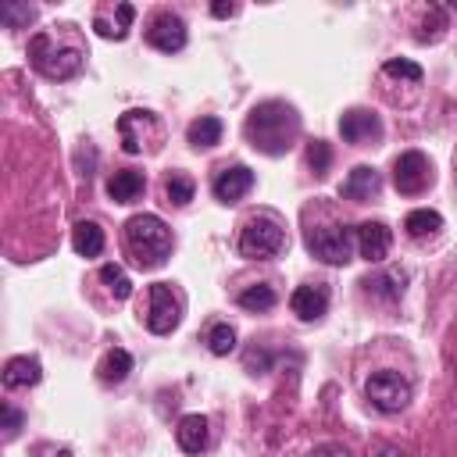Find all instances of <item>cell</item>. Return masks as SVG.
<instances>
[{"label":"cell","mask_w":457,"mask_h":457,"mask_svg":"<svg viewBox=\"0 0 457 457\" xmlns=\"http://www.w3.org/2000/svg\"><path fill=\"white\" fill-rule=\"evenodd\" d=\"M243 136L246 143L257 150V154H268V157H282L293 150L296 136H300V114L293 104L286 100H264L257 104L246 121H243Z\"/></svg>","instance_id":"1"},{"label":"cell","mask_w":457,"mask_h":457,"mask_svg":"<svg viewBox=\"0 0 457 457\" xmlns=\"http://www.w3.org/2000/svg\"><path fill=\"white\" fill-rule=\"evenodd\" d=\"M125 246L139 268H161L171 253V228L157 214H132L125 221Z\"/></svg>","instance_id":"2"},{"label":"cell","mask_w":457,"mask_h":457,"mask_svg":"<svg viewBox=\"0 0 457 457\" xmlns=\"http://www.w3.org/2000/svg\"><path fill=\"white\" fill-rule=\"evenodd\" d=\"M29 61H32V68L39 75H46L54 82H64V79H71V75L82 71V50H75V46H54V39L46 32H39V36L29 39Z\"/></svg>","instance_id":"3"},{"label":"cell","mask_w":457,"mask_h":457,"mask_svg":"<svg viewBox=\"0 0 457 457\" xmlns=\"http://www.w3.org/2000/svg\"><path fill=\"white\" fill-rule=\"evenodd\" d=\"M282 250H286V228L275 218L261 214V218H250L243 225V232H239V253L246 261H268V257H278Z\"/></svg>","instance_id":"4"},{"label":"cell","mask_w":457,"mask_h":457,"mask_svg":"<svg viewBox=\"0 0 457 457\" xmlns=\"http://www.w3.org/2000/svg\"><path fill=\"white\" fill-rule=\"evenodd\" d=\"M353 246H357V232H350L346 225L307 228V250L314 257H321L325 264H346V261H353Z\"/></svg>","instance_id":"5"},{"label":"cell","mask_w":457,"mask_h":457,"mask_svg":"<svg viewBox=\"0 0 457 457\" xmlns=\"http://www.w3.org/2000/svg\"><path fill=\"white\" fill-rule=\"evenodd\" d=\"M411 382L400 375V371H375V375H368V382H364V396L378 407V411H386V414H396V411H403L407 403H411Z\"/></svg>","instance_id":"6"},{"label":"cell","mask_w":457,"mask_h":457,"mask_svg":"<svg viewBox=\"0 0 457 457\" xmlns=\"http://www.w3.org/2000/svg\"><path fill=\"white\" fill-rule=\"evenodd\" d=\"M393 186L403 193V196H418L432 186V164L421 150H407L393 161Z\"/></svg>","instance_id":"7"},{"label":"cell","mask_w":457,"mask_h":457,"mask_svg":"<svg viewBox=\"0 0 457 457\" xmlns=\"http://www.w3.org/2000/svg\"><path fill=\"white\" fill-rule=\"evenodd\" d=\"M179 318H182V307H179V296L171 293L168 282H154L150 286V311H146V328L154 336H168L179 328Z\"/></svg>","instance_id":"8"},{"label":"cell","mask_w":457,"mask_h":457,"mask_svg":"<svg viewBox=\"0 0 457 457\" xmlns=\"http://www.w3.org/2000/svg\"><path fill=\"white\" fill-rule=\"evenodd\" d=\"M118 136L125 154H139L143 146H154V139H161V125L150 111H125L118 118Z\"/></svg>","instance_id":"9"},{"label":"cell","mask_w":457,"mask_h":457,"mask_svg":"<svg viewBox=\"0 0 457 457\" xmlns=\"http://www.w3.org/2000/svg\"><path fill=\"white\" fill-rule=\"evenodd\" d=\"M186 21L179 18V14H171V11H164V14H157L154 21H150V29H146V43L154 46V50H161V54H179L182 46H186Z\"/></svg>","instance_id":"10"},{"label":"cell","mask_w":457,"mask_h":457,"mask_svg":"<svg viewBox=\"0 0 457 457\" xmlns=\"http://www.w3.org/2000/svg\"><path fill=\"white\" fill-rule=\"evenodd\" d=\"M339 136L346 143H353V146H364V143H371V139L382 136V121H378V114H371L364 107H350L339 118Z\"/></svg>","instance_id":"11"},{"label":"cell","mask_w":457,"mask_h":457,"mask_svg":"<svg viewBox=\"0 0 457 457\" xmlns=\"http://www.w3.org/2000/svg\"><path fill=\"white\" fill-rule=\"evenodd\" d=\"M211 189H214V200H218V204H236V200H243V196L253 189V171H250L246 164L221 168V171L214 175Z\"/></svg>","instance_id":"12"},{"label":"cell","mask_w":457,"mask_h":457,"mask_svg":"<svg viewBox=\"0 0 457 457\" xmlns=\"http://www.w3.org/2000/svg\"><path fill=\"white\" fill-rule=\"evenodd\" d=\"M389 243H393L389 225H382V221H364V225H357V250H361L364 261H371V264L386 261Z\"/></svg>","instance_id":"13"},{"label":"cell","mask_w":457,"mask_h":457,"mask_svg":"<svg viewBox=\"0 0 457 457\" xmlns=\"http://www.w3.org/2000/svg\"><path fill=\"white\" fill-rule=\"evenodd\" d=\"M289 307L300 321H318L325 311H328V289L325 286H296L293 296H289Z\"/></svg>","instance_id":"14"},{"label":"cell","mask_w":457,"mask_h":457,"mask_svg":"<svg viewBox=\"0 0 457 457\" xmlns=\"http://www.w3.org/2000/svg\"><path fill=\"white\" fill-rule=\"evenodd\" d=\"M39 378H43L39 357L21 353V357H11V361L4 364V386H7V389H25V386H36Z\"/></svg>","instance_id":"15"},{"label":"cell","mask_w":457,"mask_h":457,"mask_svg":"<svg viewBox=\"0 0 457 457\" xmlns=\"http://www.w3.org/2000/svg\"><path fill=\"white\" fill-rule=\"evenodd\" d=\"M143 189H146V179H143V171H132V168H121L107 179V196L114 204H132L143 196Z\"/></svg>","instance_id":"16"},{"label":"cell","mask_w":457,"mask_h":457,"mask_svg":"<svg viewBox=\"0 0 457 457\" xmlns=\"http://www.w3.org/2000/svg\"><path fill=\"white\" fill-rule=\"evenodd\" d=\"M378 186H382L378 171L368 168V164H357V168L346 175V182L339 186V193H343L346 200H371V196L378 193Z\"/></svg>","instance_id":"17"},{"label":"cell","mask_w":457,"mask_h":457,"mask_svg":"<svg viewBox=\"0 0 457 457\" xmlns=\"http://www.w3.org/2000/svg\"><path fill=\"white\" fill-rule=\"evenodd\" d=\"M129 371H132V353H129V350H121V346L107 350V353H104V361L96 364V378H100L104 386H118V382H125V378H129Z\"/></svg>","instance_id":"18"},{"label":"cell","mask_w":457,"mask_h":457,"mask_svg":"<svg viewBox=\"0 0 457 457\" xmlns=\"http://www.w3.org/2000/svg\"><path fill=\"white\" fill-rule=\"evenodd\" d=\"M175 439L186 453H200L207 446V418L204 414H186L175 428Z\"/></svg>","instance_id":"19"},{"label":"cell","mask_w":457,"mask_h":457,"mask_svg":"<svg viewBox=\"0 0 457 457\" xmlns=\"http://www.w3.org/2000/svg\"><path fill=\"white\" fill-rule=\"evenodd\" d=\"M104 228L96 225V221H79L75 228H71V246H75V253L79 257H100L104 253Z\"/></svg>","instance_id":"20"},{"label":"cell","mask_w":457,"mask_h":457,"mask_svg":"<svg viewBox=\"0 0 457 457\" xmlns=\"http://www.w3.org/2000/svg\"><path fill=\"white\" fill-rule=\"evenodd\" d=\"M186 139H189V146H193V150H211L214 143H221V121H218L214 114H204V118L189 121Z\"/></svg>","instance_id":"21"},{"label":"cell","mask_w":457,"mask_h":457,"mask_svg":"<svg viewBox=\"0 0 457 457\" xmlns=\"http://www.w3.org/2000/svg\"><path fill=\"white\" fill-rule=\"evenodd\" d=\"M403 228H407V236L421 239V236H432V232H439V228H443V218H439V211L418 207V211H411V214L403 218Z\"/></svg>","instance_id":"22"},{"label":"cell","mask_w":457,"mask_h":457,"mask_svg":"<svg viewBox=\"0 0 457 457\" xmlns=\"http://www.w3.org/2000/svg\"><path fill=\"white\" fill-rule=\"evenodd\" d=\"M132 18H136V7H132V4H118V18H114V25H107L104 18H96V21H93V29H96L104 39H125V36H129Z\"/></svg>","instance_id":"23"},{"label":"cell","mask_w":457,"mask_h":457,"mask_svg":"<svg viewBox=\"0 0 457 457\" xmlns=\"http://www.w3.org/2000/svg\"><path fill=\"white\" fill-rule=\"evenodd\" d=\"M100 282L107 286V293H111L114 300H129V296H132V278L125 275L121 264H104V268H100Z\"/></svg>","instance_id":"24"},{"label":"cell","mask_w":457,"mask_h":457,"mask_svg":"<svg viewBox=\"0 0 457 457\" xmlns=\"http://www.w3.org/2000/svg\"><path fill=\"white\" fill-rule=\"evenodd\" d=\"M239 307L243 311H271L275 307V289L271 286H264V282H257V286H246L243 293H239Z\"/></svg>","instance_id":"25"},{"label":"cell","mask_w":457,"mask_h":457,"mask_svg":"<svg viewBox=\"0 0 457 457\" xmlns=\"http://www.w3.org/2000/svg\"><path fill=\"white\" fill-rule=\"evenodd\" d=\"M193 179L189 175H182V171H171L168 175V182H164V196H168V204H175V207H186L189 200H193Z\"/></svg>","instance_id":"26"},{"label":"cell","mask_w":457,"mask_h":457,"mask_svg":"<svg viewBox=\"0 0 457 457\" xmlns=\"http://www.w3.org/2000/svg\"><path fill=\"white\" fill-rule=\"evenodd\" d=\"M207 350L214 353V357H225V353H232L236 350V328L232 325H214L211 332H207Z\"/></svg>","instance_id":"27"},{"label":"cell","mask_w":457,"mask_h":457,"mask_svg":"<svg viewBox=\"0 0 457 457\" xmlns=\"http://www.w3.org/2000/svg\"><path fill=\"white\" fill-rule=\"evenodd\" d=\"M382 71L389 75V79H407V82H421V64H414V61H407V57H389L386 64H382Z\"/></svg>","instance_id":"28"},{"label":"cell","mask_w":457,"mask_h":457,"mask_svg":"<svg viewBox=\"0 0 457 457\" xmlns=\"http://www.w3.org/2000/svg\"><path fill=\"white\" fill-rule=\"evenodd\" d=\"M32 18H36V7H29V4H4L0 7V21L7 29H25Z\"/></svg>","instance_id":"29"},{"label":"cell","mask_w":457,"mask_h":457,"mask_svg":"<svg viewBox=\"0 0 457 457\" xmlns=\"http://www.w3.org/2000/svg\"><path fill=\"white\" fill-rule=\"evenodd\" d=\"M307 164H311L314 175H325L328 164H332V146H328L325 139H311V143H307Z\"/></svg>","instance_id":"30"},{"label":"cell","mask_w":457,"mask_h":457,"mask_svg":"<svg viewBox=\"0 0 457 457\" xmlns=\"http://www.w3.org/2000/svg\"><path fill=\"white\" fill-rule=\"evenodd\" d=\"M393 282H403V275L400 271H393V275H382V278H368L364 286H368V293H382V296H400L403 293V286H393Z\"/></svg>","instance_id":"31"},{"label":"cell","mask_w":457,"mask_h":457,"mask_svg":"<svg viewBox=\"0 0 457 457\" xmlns=\"http://www.w3.org/2000/svg\"><path fill=\"white\" fill-rule=\"evenodd\" d=\"M21 421H25V414L14 403H4V439H14L18 428H21Z\"/></svg>","instance_id":"32"},{"label":"cell","mask_w":457,"mask_h":457,"mask_svg":"<svg viewBox=\"0 0 457 457\" xmlns=\"http://www.w3.org/2000/svg\"><path fill=\"white\" fill-rule=\"evenodd\" d=\"M243 361H246V371H250V375H261V371H268V364H271V353L253 346V350H246V357H243Z\"/></svg>","instance_id":"33"},{"label":"cell","mask_w":457,"mask_h":457,"mask_svg":"<svg viewBox=\"0 0 457 457\" xmlns=\"http://www.w3.org/2000/svg\"><path fill=\"white\" fill-rule=\"evenodd\" d=\"M307 457H350V450H346L343 443H321V446H314Z\"/></svg>","instance_id":"34"},{"label":"cell","mask_w":457,"mask_h":457,"mask_svg":"<svg viewBox=\"0 0 457 457\" xmlns=\"http://www.w3.org/2000/svg\"><path fill=\"white\" fill-rule=\"evenodd\" d=\"M211 14L214 18H232L236 14V4H211Z\"/></svg>","instance_id":"35"}]
</instances>
